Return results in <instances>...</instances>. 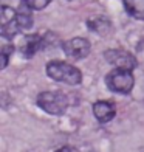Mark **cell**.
I'll return each instance as SVG.
<instances>
[{
  "label": "cell",
  "mask_w": 144,
  "mask_h": 152,
  "mask_svg": "<svg viewBox=\"0 0 144 152\" xmlns=\"http://www.w3.org/2000/svg\"><path fill=\"white\" fill-rule=\"evenodd\" d=\"M19 31H20V28H19L17 19L12 20V22H9V23H6V25L0 26V34H2V37L3 39H8V40H11Z\"/></svg>",
  "instance_id": "11"
},
{
  "label": "cell",
  "mask_w": 144,
  "mask_h": 152,
  "mask_svg": "<svg viewBox=\"0 0 144 152\" xmlns=\"http://www.w3.org/2000/svg\"><path fill=\"white\" fill-rule=\"evenodd\" d=\"M54 152H79V151H78V149H73V148H70V146H64V148L56 149Z\"/></svg>",
  "instance_id": "14"
},
{
  "label": "cell",
  "mask_w": 144,
  "mask_h": 152,
  "mask_svg": "<svg viewBox=\"0 0 144 152\" xmlns=\"http://www.w3.org/2000/svg\"><path fill=\"white\" fill-rule=\"evenodd\" d=\"M36 104L50 115H64L68 107V99L62 92H42L37 95Z\"/></svg>",
  "instance_id": "2"
},
{
  "label": "cell",
  "mask_w": 144,
  "mask_h": 152,
  "mask_svg": "<svg viewBox=\"0 0 144 152\" xmlns=\"http://www.w3.org/2000/svg\"><path fill=\"white\" fill-rule=\"evenodd\" d=\"M17 23L20 30H30L33 26V16H31V10L26 6L25 3H20L19 10H17Z\"/></svg>",
  "instance_id": "9"
},
{
  "label": "cell",
  "mask_w": 144,
  "mask_h": 152,
  "mask_svg": "<svg viewBox=\"0 0 144 152\" xmlns=\"http://www.w3.org/2000/svg\"><path fill=\"white\" fill-rule=\"evenodd\" d=\"M53 0H22V3H25L30 10H34V11H40L47 8Z\"/></svg>",
  "instance_id": "12"
},
{
  "label": "cell",
  "mask_w": 144,
  "mask_h": 152,
  "mask_svg": "<svg viewBox=\"0 0 144 152\" xmlns=\"http://www.w3.org/2000/svg\"><path fill=\"white\" fill-rule=\"evenodd\" d=\"M87 25L90 26V30L95 33H99V34H105L108 30H110V20L104 16H95L90 17L87 20Z\"/></svg>",
  "instance_id": "10"
},
{
  "label": "cell",
  "mask_w": 144,
  "mask_h": 152,
  "mask_svg": "<svg viewBox=\"0 0 144 152\" xmlns=\"http://www.w3.org/2000/svg\"><path fill=\"white\" fill-rule=\"evenodd\" d=\"M12 53H14V47L12 45H3L2 47V53H0V56H2V68H5L6 65H8L9 58L12 56Z\"/></svg>",
  "instance_id": "13"
},
{
  "label": "cell",
  "mask_w": 144,
  "mask_h": 152,
  "mask_svg": "<svg viewBox=\"0 0 144 152\" xmlns=\"http://www.w3.org/2000/svg\"><path fill=\"white\" fill-rule=\"evenodd\" d=\"M105 84L115 93L127 95L132 92V88L135 86V78L132 72L129 70H119V68H113L110 73H107L105 76Z\"/></svg>",
  "instance_id": "3"
},
{
  "label": "cell",
  "mask_w": 144,
  "mask_h": 152,
  "mask_svg": "<svg viewBox=\"0 0 144 152\" xmlns=\"http://www.w3.org/2000/svg\"><path fill=\"white\" fill-rule=\"evenodd\" d=\"M104 58L108 64H112L115 68H119V70H129L133 72L138 62L136 58L132 53H129L126 50H119V48H115V50H107L104 53Z\"/></svg>",
  "instance_id": "4"
},
{
  "label": "cell",
  "mask_w": 144,
  "mask_h": 152,
  "mask_svg": "<svg viewBox=\"0 0 144 152\" xmlns=\"http://www.w3.org/2000/svg\"><path fill=\"white\" fill-rule=\"evenodd\" d=\"M47 75L57 82H65L68 86H78L82 81L79 68L62 61H51L47 64Z\"/></svg>",
  "instance_id": "1"
},
{
  "label": "cell",
  "mask_w": 144,
  "mask_h": 152,
  "mask_svg": "<svg viewBox=\"0 0 144 152\" xmlns=\"http://www.w3.org/2000/svg\"><path fill=\"white\" fill-rule=\"evenodd\" d=\"M126 12L138 20H144V0H122Z\"/></svg>",
  "instance_id": "8"
},
{
  "label": "cell",
  "mask_w": 144,
  "mask_h": 152,
  "mask_svg": "<svg viewBox=\"0 0 144 152\" xmlns=\"http://www.w3.org/2000/svg\"><path fill=\"white\" fill-rule=\"evenodd\" d=\"M40 48H42V37L39 34H26L20 42V51L23 58H33Z\"/></svg>",
  "instance_id": "7"
},
{
  "label": "cell",
  "mask_w": 144,
  "mask_h": 152,
  "mask_svg": "<svg viewBox=\"0 0 144 152\" xmlns=\"http://www.w3.org/2000/svg\"><path fill=\"white\" fill-rule=\"evenodd\" d=\"M93 115L99 123H108L115 118L116 107L110 101H96L93 104Z\"/></svg>",
  "instance_id": "6"
},
{
  "label": "cell",
  "mask_w": 144,
  "mask_h": 152,
  "mask_svg": "<svg viewBox=\"0 0 144 152\" xmlns=\"http://www.w3.org/2000/svg\"><path fill=\"white\" fill-rule=\"evenodd\" d=\"M60 47H62L64 53L71 59L85 58V56H88V53H90V50H92L90 42L84 37H71V39L65 40V42H62Z\"/></svg>",
  "instance_id": "5"
}]
</instances>
